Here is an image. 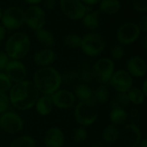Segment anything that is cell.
Returning a JSON list of instances; mask_svg holds the SVG:
<instances>
[{
    "instance_id": "obj_1",
    "label": "cell",
    "mask_w": 147,
    "mask_h": 147,
    "mask_svg": "<svg viewBox=\"0 0 147 147\" xmlns=\"http://www.w3.org/2000/svg\"><path fill=\"white\" fill-rule=\"evenodd\" d=\"M9 91V103L18 110H28L34 107L39 98V91L34 83L28 80L15 84Z\"/></svg>"
},
{
    "instance_id": "obj_2",
    "label": "cell",
    "mask_w": 147,
    "mask_h": 147,
    "mask_svg": "<svg viewBox=\"0 0 147 147\" xmlns=\"http://www.w3.org/2000/svg\"><path fill=\"white\" fill-rule=\"evenodd\" d=\"M34 84L43 95L52 96L59 90L62 84L61 74L53 67H41L34 74Z\"/></svg>"
},
{
    "instance_id": "obj_3",
    "label": "cell",
    "mask_w": 147,
    "mask_h": 147,
    "mask_svg": "<svg viewBox=\"0 0 147 147\" xmlns=\"http://www.w3.org/2000/svg\"><path fill=\"white\" fill-rule=\"evenodd\" d=\"M30 47L31 42L28 34L16 31L7 39L4 45V53L9 59L21 60L28 54Z\"/></svg>"
},
{
    "instance_id": "obj_4",
    "label": "cell",
    "mask_w": 147,
    "mask_h": 147,
    "mask_svg": "<svg viewBox=\"0 0 147 147\" xmlns=\"http://www.w3.org/2000/svg\"><path fill=\"white\" fill-rule=\"evenodd\" d=\"M107 46L104 36L96 31L89 32L82 37L80 48L83 53L89 57L100 55Z\"/></svg>"
},
{
    "instance_id": "obj_5",
    "label": "cell",
    "mask_w": 147,
    "mask_h": 147,
    "mask_svg": "<svg viewBox=\"0 0 147 147\" xmlns=\"http://www.w3.org/2000/svg\"><path fill=\"white\" fill-rule=\"evenodd\" d=\"M74 117L81 127H89L96 122L98 117V110L93 101L79 102L74 109Z\"/></svg>"
},
{
    "instance_id": "obj_6",
    "label": "cell",
    "mask_w": 147,
    "mask_h": 147,
    "mask_svg": "<svg viewBox=\"0 0 147 147\" xmlns=\"http://www.w3.org/2000/svg\"><path fill=\"white\" fill-rule=\"evenodd\" d=\"M0 22L6 30H17L24 23V10L19 6H9L3 11Z\"/></svg>"
},
{
    "instance_id": "obj_7",
    "label": "cell",
    "mask_w": 147,
    "mask_h": 147,
    "mask_svg": "<svg viewBox=\"0 0 147 147\" xmlns=\"http://www.w3.org/2000/svg\"><path fill=\"white\" fill-rule=\"evenodd\" d=\"M59 3L63 15L72 21L81 20L88 11L92 9L80 0H59Z\"/></svg>"
},
{
    "instance_id": "obj_8",
    "label": "cell",
    "mask_w": 147,
    "mask_h": 147,
    "mask_svg": "<svg viewBox=\"0 0 147 147\" xmlns=\"http://www.w3.org/2000/svg\"><path fill=\"white\" fill-rule=\"evenodd\" d=\"M47 22V15L39 5H30L24 10V23L32 30L43 28Z\"/></svg>"
},
{
    "instance_id": "obj_9",
    "label": "cell",
    "mask_w": 147,
    "mask_h": 147,
    "mask_svg": "<svg viewBox=\"0 0 147 147\" xmlns=\"http://www.w3.org/2000/svg\"><path fill=\"white\" fill-rule=\"evenodd\" d=\"M115 72V63L110 58H101L92 67V75L98 83L105 84L109 82Z\"/></svg>"
},
{
    "instance_id": "obj_10",
    "label": "cell",
    "mask_w": 147,
    "mask_h": 147,
    "mask_svg": "<svg viewBox=\"0 0 147 147\" xmlns=\"http://www.w3.org/2000/svg\"><path fill=\"white\" fill-rule=\"evenodd\" d=\"M140 30L135 22H125L116 30L115 37L119 44L122 46L131 45L136 42L140 37Z\"/></svg>"
},
{
    "instance_id": "obj_11",
    "label": "cell",
    "mask_w": 147,
    "mask_h": 147,
    "mask_svg": "<svg viewBox=\"0 0 147 147\" xmlns=\"http://www.w3.org/2000/svg\"><path fill=\"white\" fill-rule=\"evenodd\" d=\"M23 128V121L14 112L6 111L0 115V129L8 134H16Z\"/></svg>"
},
{
    "instance_id": "obj_12",
    "label": "cell",
    "mask_w": 147,
    "mask_h": 147,
    "mask_svg": "<svg viewBox=\"0 0 147 147\" xmlns=\"http://www.w3.org/2000/svg\"><path fill=\"white\" fill-rule=\"evenodd\" d=\"M120 140L125 147H137L142 140V133L136 124L127 123L120 130Z\"/></svg>"
},
{
    "instance_id": "obj_13",
    "label": "cell",
    "mask_w": 147,
    "mask_h": 147,
    "mask_svg": "<svg viewBox=\"0 0 147 147\" xmlns=\"http://www.w3.org/2000/svg\"><path fill=\"white\" fill-rule=\"evenodd\" d=\"M109 83L118 93H127L133 88L134 79L126 70L121 69L116 71H115Z\"/></svg>"
},
{
    "instance_id": "obj_14",
    "label": "cell",
    "mask_w": 147,
    "mask_h": 147,
    "mask_svg": "<svg viewBox=\"0 0 147 147\" xmlns=\"http://www.w3.org/2000/svg\"><path fill=\"white\" fill-rule=\"evenodd\" d=\"M4 73L11 82L16 84L25 80L27 77V68L21 60L9 59L4 70Z\"/></svg>"
},
{
    "instance_id": "obj_15",
    "label": "cell",
    "mask_w": 147,
    "mask_h": 147,
    "mask_svg": "<svg viewBox=\"0 0 147 147\" xmlns=\"http://www.w3.org/2000/svg\"><path fill=\"white\" fill-rule=\"evenodd\" d=\"M53 106L60 109H69L72 108L76 102L74 94L68 90H58L51 96Z\"/></svg>"
},
{
    "instance_id": "obj_16",
    "label": "cell",
    "mask_w": 147,
    "mask_h": 147,
    "mask_svg": "<svg viewBox=\"0 0 147 147\" xmlns=\"http://www.w3.org/2000/svg\"><path fill=\"white\" fill-rule=\"evenodd\" d=\"M126 71L132 76V78H143L146 74V62L140 56H133L128 59L127 62Z\"/></svg>"
},
{
    "instance_id": "obj_17",
    "label": "cell",
    "mask_w": 147,
    "mask_h": 147,
    "mask_svg": "<svg viewBox=\"0 0 147 147\" xmlns=\"http://www.w3.org/2000/svg\"><path fill=\"white\" fill-rule=\"evenodd\" d=\"M43 140L46 147H64L65 137L60 128L52 127L46 131Z\"/></svg>"
},
{
    "instance_id": "obj_18",
    "label": "cell",
    "mask_w": 147,
    "mask_h": 147,
    "mask_svg": "<svg viewBox=\"0 0 147 147\" xmlns=\"http://www.w3.org/2000/svg\"><path fill=\"white\" fill-rule=\"evenodd\" d=\"M34 62L40 67L50 66L56 59V53L51 48H42L34 55Z\"/></svg>"
},
{
    "instance_id": "obj_19",
    "label": "cell",
    "mask_w": 147,
    "mask_h": 147,
    "mask_svg": "<svg viewBox=\"0 0 147 147\" xmlns=\"http://www.w3.org/2000/svg\"><path fill=\"white\" fill-rule=\"evenodd\" d=\"M101 15L102 13L99 9H91L90 11H88L81 19L84 28L90 32L96 31L100 25Z\"/></svg>"
},
{
    "instance_id": "obj_20",
    "label": "cell",
    "mask_w": 147,
    "mask_h": 147,
    "mask_svg": "<svg viewBox=\"0 0 147 147\" xmlns=\"http://www.w3.org/2000/svg\"><path fill=\"white\" fill-rule=\"evenodd\" d=\"M35 110L36 112L42 116L48 115L53 109V103L51 98V96H42L39 97L35 102Z\"/></svg>"
},
{
    "instance_id": "obj_21",
    "label": "cell",
    "mask_w": 147,
    "mask_h": 147,
    "mask_svg": "<svg viewBox=\"0 0 147 147\" xmlns=\"http://www.w3.org/2000/svg\"><path fill=\"white\" fill-rule=\"evenodd\" d=\"M98 4L100 12L108 16L116 15L121 9L120 0H101Z\"/></svg>"
},
{
    "instance_id": "obj_22",
    "label": "cell",
    "mask_w": 147,
    "mask_h": 147,
    "mask_svg": "<svg viewBox=\"0 0 147 147\" xmlns=\"http://www.w3.org/2000/svg\"><path fill=\"white\" fill-rule=\"evenodd\" d=\"M35 38L39 44L44 48H51L55 43V37L53 34L44 28L35 31Z\"/></svg>"
},
{
    "instance_id": "obj_23",
    "label": "cell",
    "mask_w": 147,
    "mask_h": 147,
    "mask_svg": "<svg viewBox=\"0 0 147 147\" xmlns=\"http://www.w3.org/2000/svg\"><path fill=\"white\" fill-rule=\"evenodd\" d=\"M120 139V129L118 127L109 124L107 126L102 133V140L103 142L108 145H112L116 143Z\"/></svg>"
},
{
    "instance_id": "obj_24",
    "label": "cell",
    "mask_w": 147,
    "mask_h": 147,
    "mask_svg": "<svg viewBox=\"0 0 147 147\" xmlns=\"http://www.w3.org/2000/svg\"><path fill=\"white\" fill-rule=\"evenodd\" d=\"M74 96L80 102L93 101V90L86 84H79L76 86ZM94 102V101H93Z\"/></svg>"
},
{
    "instance_id": "obj_25",
    "label": "cell",
    "mask_w": 147,
    "mask_h": 147,
    "mask_svg": "<svg viewBox=\"0 0 147 147\" xmlns=\"http://www.w3.org/2000/svg\"><path fill=\"white\" fill-rule=\"evenodd\" d=\"M109 120L111 124L118 127L127 124L128 121V115L124 109H111L109 113Z\"/></svg>"
},
{
    "instance_id": "obj_26",
    "label": "cell",
    "mask_w": 147,
    "mask_h": 147,
    "mask_svg": "<svg viewBox=\"0 0 147 147\" xmlns=\"http://www.w3.org/2000/svg\"><path fill=\"white\" fill-rule=\"evenodd\" d=\"M109 99V89L104 84L98 85L96 88V90L93 91L94 102L103 104L107 102Z\"/></svg>"
},
{
    "instance_id": "obj_27",
    "label": "cell",
    "mask_w": 147,
    "mask_h": 147,
    "mask_svg": "<svg viewBox=\"0 0 147 147\" xmlns=\"http://www.w3.org/2000/svg\"><path fill=\"white\" fill-rule=\"evenodd\" d=\"M130 101L127 93H118L111 101V109L126 110L130 106Z\"/></svg>"
},
{
    "instance_id": "obj_28",
    "label": "cell",
    "mask_w": 147,
    "mask_h": 147,
    "mask_svg": "<svg viewBox=\"0 0 147 147\" xmlns=\"http://www.w3.org/2000/svg\"><path fill=\"white\" fill-rule=\"evenodd\" d=\"M127 94L130 102L134 105H140L145 102L146 96L140 88H131Z\"/></svg>"
},
{
    "instance_id": "obj_29",
    "label": "cell",
    "mask_w": 147,
    "mask_h": 147,
    "mask_svg": "<svg viewBox=\"0 0 147 147\" xmlns=\"http://www.w3.org/2000/svg\"><path fill=\"white\" fill-rule=\"evenodd\" d=\"M9 147H35V141L30 136L21 135L11 141Z\"/></svg>"
},
{
    "instance_id": "obj_30",
    "label": "cell",
    "mask_w": 147,
    "mask_h": 147,
    "mask_svg": "<svg viewBox=\"0 0 147 147\" xmlns=\"http://www.w3.org/2000/svg\"><path fill=\"white\" fill-rule=\"evenodd\" d=\"M82 41V37L77 34H68L64 37L63 43L64 45L71 49L80 48Z\"/></svg>"
},
{
    "instance_id": "obj_31",
    "label": "cell",
    "mask_w": 147,
    "mask_h": 147,
    "mask_svg": "<svg viewBox=\"0 0 147 147\" xmlns=\"http://www.w3.org/2000/svg\"><path fill=\"white\" fill-rule=\"evenodd\" d=\"M125 56V47L121 44H115L110 49V59L114 60H121Z\"/></svg>"
},
{
    "instance_id": "obj_32",
    "label": "cell",
    "mask_w": 147,
    "mask_h": 147,
    "mask_svg": "<svg viewBox=\"0 0 147 147\" xmlns=\"http://www.w3.org/2000/svg\"><path fill=\"white\" fill-rule=\"evenodd\" d=\"M87 138H88V134L84 127L80 126L74 130L72 134V140L76 144H82L85 142Z\"/></svg>"
},
{
    "instance_id": "obj_33",
    "label": "cell",
    "mask_w": 147,
    "mask_h": 147,
    "mask_svg": "<svg viewBox=\"0 0 147 147\" xmlns=\"http://www.w3.org/2000/svg\"><path fill=\"white\" fill-rule=\"evenodd\" d=\"M12 86V82L4 72H0V93L8 92Z\"/></svg>"
},
{
    "instance_id": "obj_34",
    "label": "cell",
    "mask_w": 147,
    "mask_h": 147,
    "mask_svg": "<svg viewBox=\"0 0 147 147\" xmlns=\"http://www.w3.org/2000/svg\"><path fill=\"white\" fill-rule=\"evenodd\" d=\"M132 5L138 13L145 15L147 12V0H132Z\"/></svg>"
},
{
    "instance_id": "obj_35",
    "label": "cell",
    "mask_w": 147,
    "mask_h": 147,
    "mask_svg": "<svg viewBox=\"0 0 147 147\" xmlns=\"http://www.w3.org/2000/svg\"><path fill=\"white\" fill-rule=\"evenodd\" d=\"M9 104V99L6 93H0V115L8 110Z\"/></svg>"
},
{
    "instance_id": "obj_36",
    "label": "cell",
    "mask_w": 147,
    "mask_h": 147,
    "mask_svg": "<svg viewBox=\"0 0 147 147\" xmlns=\"http://www.w3.org/2000/svg\"><path fill=\"white\" fill-rule=\"evenodd\" d=\"M128 119L131 121V123L133 124H136L137 122L140 121V120L141 119V114L140 111L137 109H134L131 110V112L128 115Z\"/></svg>"
},
{
    "instance_id": "obj_37",
    "label": "cell",
    "mask_w": 147,
    "mask_h": 147,
    "mask_svg": "<svg viewBox=\"0 0 147 147\" xmlns=\"http://www.w3.org/2000/svg\"><path fill=\"white\" fill-rule=\"evenodd\" d=\"M9 61V58L4 52H0V72L5 70L8 63Z\"/></svg>"
},
{
    "instance_id": "obj_38",
    "label": "cell",
    "mask_w": 147,
    "mask_h": 147,
    "mask_svg": "<svg viewBox=\"0 0 147 147\" xmlns=\"http://www.w3.org/2000/svg\"><path fill=\"white\" fill-rule=\"evenodd\" d=\"M140 30L141 33H144V34H146L147 32V16L146 15H144L143 16H141L140 19H139V22L137 23Z\"/></svg>"
},
{
    "instance_id": "obj_39",
    "label": "cell",
    "mask_w": 147,
    "mask_h": 147,
    "mask_svg": "<svg viewBox=\"0 0 147 147\" xmlns=\"http://www.w3.org/2000/svg\"><path fill=\"white\" fill-rule=\"evenodd\" d=\"M42 3H43L44 8L49 10L53 9L57 5V0H43Z\"/></svg>"
},
{
    "instance_id": "obj_40",
    "label": "cell",
    "mask_w": 147,
    "mask_h": 147,
    "mask_svg": "<svg viewBox=\"0 0 147 147\" xmlns=\"http://www.w3.org/2000/svg\"><path fill=\"white\" fill-rule=\"evenodd\" d=\"M84 4H85L86 6H94V5H96L99 3V2L101 0H80Z\"/></svg>"
},
{
    "instance_id": "obj_41",
    "label": "cell",
    "mask_w": 147,
    "mask_h": 147,
    "mask_svg": "<svg viewBox=\"0 0 147 147\" xmlns=\"http://www.w3.org/2000/svg\"><path fill=\"white\" fill-rule=\"evenodd\" d=\"M6 33H7L6 28L0 23V42L4 40L5 36H6Z\"/></svg>"
},
{
    "instance_id": "obj_42",
    "label": "cell",
    "mask_w": 147,
    "mask_h": 147,
    "mask_svg": "<svg viewBox=\"0 0 147 147\" xmlns=\"http://www.w3.org/2000/svg\"><path fill=\"white\" fill-rule=\"evenodd\" d=\"M141 46L144 48V50L147 49V34H145L143 35V37L141 38Z\"/></svg>"
},
{
    "instance_id": "obj_43",
    "label": "cell",
    "mask_w": 147,
    "mask_h": 147,
    "mask_svg": "<svg viewBox=\"0 0 147 147\" xmlns=\"http://www.w3.org/2000/svg\"><path fill=\"white\" fill-rule=\"evenodd\" d=\"M24 1L29 5H38L40 3H42L43 0H24Z\"/></svg>"
},
{
    "instance_id": "obj_44",
    "label": "cell",
    "mask_w": 147,
    "mask_h": 147,
    "mask_svg": "<svg viewBox=\"0 0 147 147\" xmlns=\"http://www.w3.org/2000/svg\"><path fill=\"white\" fill-rule=\"evenodd\" d=\"M146 87H147V80H146H146L144 81L143 84H142V89H141L142 92H143V93L145 94V96H147Z\"/></svg>"
},
{
    "instance_id": "obj_45",
    "label": "cell",
    "mask_w": 147,
    "mask_h": 147,
    "mask_svg": "<svg viewBox=\"0 0 147 147\" xmlns=\"http://www.w3.org/2000/svg\"><path fill=\"white\" fill-rule=\"evenodd\" d=\"M137 147H147V140L146 139H142L140 142L139 143Z\"/></svg>"
},
{
    "instance_id": "obj_46",
    "label": "cell",
    "mask_w": 147,
    "mask_h": 147,
    "mask_svg": "<svg viewBox=\"0 0 147 147\" xmlns=\"http://www.w3.org/2000/svg\"><path fill=\"white\" fill-rule=\"evenodd\" d=\"M91 147H106L105 146V143L104 142H101V141H98V142H96L94 143Z\"/></svg>"
},
{
    "instance_id": "obj_47",
    "label": "cell",
    "mask_w": 147,
    "mask_h": 147,
    "mask_svg": "<svg viewBox=\"0 0 147 147\" xmlns=\"http://www.w3.org/2000/svg\"><path fill=\"white\" fill-rule=\"evenodd\" d=\"M2 14H3V10H2V8L0 7V21H1V17H2Z\"/></svg>"
},
{
    "instance_id": "obj_48",
    "label": "cell",
    "mask_w": 147,
    "mask_h": 147,
    "mask_svg": "<svg viewBox=\"0 0 147 147\" xmlns=\"http://www.w3.org/2000/svg\"><path fill=\"white\" fill-rule=\"evenodd\" d=\"M65 147H71V146H65Z\"/></svg>"
}]
</instances>
